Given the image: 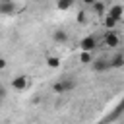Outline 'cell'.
<instances>
[{
  "label": "cell",
  "instance_id": "cell-12",
  "mask_svg": "<svg viewBox=\"0 0 124 124\" xmlns=\"http://www.w3.org/2000/svg\"><path fill=\"white\" fill-rule=\"evenodd\" d=\"M74 2L76 0H56V8L62 10V12H66V10H70L74 6Z\"/></svg>",
  "mask_w": 124,
  "mask_h": 124
},
{
  "label": "cell",
  "instance_id": "cell-8",
  "mask_svg": "<svg viewBox=\"0 0 124 124\" xmlns=\"http://www.w3.org/2000/svg\"><path fill=\"white\" fill-rule=\"evenodd\" d=\"M103 43H105V46L114 48V46H118V45H120V39H118V35H116L114 31H107V33H105V37H103Z\"/></svg>",
  "mask_w": 124,
  "mask_h": 124
},
{
  "label": "cell",
  "instance_id": "cell-5",
  "mask_svg": "<svg viewBox=\"0 0 124 124\" xmlns=\"http://www.w3.org/2000/svg\"><path fill=\"white\" fill-rule=\"evenodd\" d=\"M91 68H93V72H108L110 70V62H108V58H93V62H91Z\"/></svg>",
  "mask_w": 124,
  "mask_h": 124
},
{
  "label": "cell",
  "instance_id": "cell-1",
  "mask_svg": "<svg viewBox=\"0 0 124 124\" xmlns=\"http://www.w3.org/2000/svg\"><path fill=\"white\" fill-rule=\"evenodd\" d=\"M78 87V79H74V78H70V76H66V78H60L58 81H54L52 83V91L54 93H70V91H74Z\"/></svg>",
  "mask_w": 124,
  "mask_h": 124
},
{
  "label": "cell",
  "instance_id": "cell-10",
  "mask_svg": "<svg viewBox=\"0 0 124 124\" xmlns=\"http://www.w3.org/2000/svg\"><path fill=\"white\" fill-rule=\"evenodd\" d=\"M91 12H93V16H99V17H103L105 14H107V8H105V2H101V0H97L93 6H91Z\"/></svg>",
  "mask_w": 124,
  "mask_h": 124
},
{
  "label": "cell",
  "instance_id": "cell-17",
  "mask_svg": "<svg viewBox=\"0 0 124 124\" xmlns=\"http://www.w3.org/2000/svg\"><path fill=\"white\" fill-rule=\"evenodd\" d=\"M6 66H8V60L0 56V72H2V70H6Z\"/></svg>",
  "mask_w": 124,
  "mask_h": 124
},
{
  "label": "cell",
  "instance_id": "cell-18",
  "mask_svg": "<svg viewBox=\"0 0 124 124\" xmlns=\"http://www.w3.org/2000/svg\"><path fill=\"white\" fill-rule=\"evenodd\" d=\"M4 97H6V87L0 85V99H4Z\"/></svg>",
  "mask_w": 124,
  "mask_h": 124
},
{
  "label": "cell",
  "instance_id": "cell-2",
  "mask_svg": "<svg viewBox=\"0 0 124 124\" xmlns=\"http://www.w3.org/2000/svg\"><path fill=\"white\" fill-rule=\"evenodd\" d=\"M97 46H99V41H97L95 35H87V37H83V39L78 43V48H79L81 52H93Z\"/></svg>",
  "mask_w": 124,
  "mask_h": 124
},
{
  "label": "cell",
  "instance_id": "cell-6",
  "mask_svg": "<svg viewBox=\"0 0 124 124\" xmlns=\"http://www.w3.org/2000/svg\"><path fill=\"white\" fill-rule=\"evenodd\" d=\"M105 16H108V17H112V19L120 21V19L124 17V6H122V4H112V6L107 10V14H105Z\"/></svg>",
  "mask_w": 124,
  "mask_h": 124
},
{
  "label": "cell",
  "instance_id": "cell-7",
  "mask_svg": "<svg viewBox=\"0 0 124 124\" xmlns=\"http://www.w3.org/2000/svg\"><path fill=\"white\" fill-rule=\"evenodd\" d=\"M52 41L58 43V45H66L70 41V33L66 29H54L52 31Z\"/></svg>",
  "mask_w": 124,
  "mask_h": 124
},
{
  "label": "cell",
  "instance_id": "cell-15",
  "mask_svg": "<svg viewBox=\"0 0 124 124\" xmlns=\"http://www.w3.org/2000/svg\"><path fill=\"white\" fill-rule=\"evenodd\" d=\"M122 110H124V99H122V103H120V105H118V108H116V110H114V114H112V116H110V118H116V116H118V114H120V112H122Z\"/></svg>",
  "mask_w": 124,
  "mask_h": 124
},
{
  "label": "cell",
  "instance_id": "cell-3",
  "mask_svg": "<svg viewBox=\"0 0 124 124\" xmlns=\"http://www.w3.org/2000/svg\"><path fill=\"white\" fill-rule=\"evenodd\" d=\"M21 10H23V6H19L17 0L16 2H0V16H16Z\"/></svg>",
  "mask_w": 124,
  "mask_h": 124
},
{
  "label": "cell",
  "instance_id": "cell-21",
  "mask_svg": "<svg viewBox=\"0 0 124 124\" xmlns=\"http://www.w3.org/2000/svg\"><path fill=\"white\" fill-rule=\"evenodd\" d=\"M2 101H4V99H0V105H2Z\"/></svg>",
  "mask_w": 124,
  "mask_h": 124
},
{
  "label": "cell",
  "instance_id": "cell-16",
  "mask_svg": "<svg viewBox=\"0 0 124 124\" xmlns=\"http://www.w3.org/2000/svg\"><path fill=\"white\" fill-rule=\"evenodd\" d=\"M85 16H87V14H85V12H83V10H81V12H79V14H78V21H79V23H85V19H87V17H85Z\"/></svg>",
  "mask_w": 124,
  "mask_h": 124
},
{
  "label": "cell",
  "instance_id": "cell-9",
  "mask_svg": "<svg viewBox=\"0 0 124 124\" xmlns=\"http://www.w3.org/2000/svg\"><path fill=\"white\" fill-rule=\"evenodd\" d=\"M110 62V70H118V68H124V52H116L114 56L108 58Z\"/></svg>",
  "mask_w": 124,
  "mask_h": 124
},
{
  "label": "cell",
  "instance_id": "cell-19",
  "mask_svg": "<svg viewBox=\"0 0 124 124\" xmlns=\"http://www.w3.org/2000/svg\"><path fill=\"white\" fill-rule=\"evenodd\" d=\"M81 2H83V4H85V6H93V4H95V2H97V0H81Z\"/></svg>",
  "mask_w": 124,
  "mask_h": 124
},
{
  "label": "cell",
  "instance_id": "cell-20",
  "mask_svg": "<svg viewBox=\"0 0 124 124\" xmlns=\"http://www.w3.org/2000/svg\"><path fill=\"white\" fill-rule=\"evenodd\" d=\"M0 2H16V0H0Z\"/></svg>",
  "mask_w": 124,
  "mask_h": 124
},
{
  "label": "cell",
  "instance_id": "cell-4",
  "mask_svg": "<svg viewBox=\"0 0 124 124\" xmlns=\"http://www.w3.org/2000/svg\"><path fill=\"white\" fill-rule=\"evenodd\" d=\"M12 87H14L16 91H25V89L29 87V78H27V76H23V74H19V76L12 78Z\"/></svg>",
  "mask_w": 124,
  "mask_h": 124
},
{
  "label": "cell",
  "instance_id": "cell-11",
  "mask_svg": "<svg viewBox=\"0 0 124 124\" xmlns=\"http://www.w3.org/2000/svg\"><path fill=\"white\" fill-rule=\"evenodd\" d=\"M60 58L58 56H46L45 58V64H46V68H50V70H56V68H60Z\"/></svg>",
  "mask_w": 124,
  "mask_h": 124
},
{
  "label": "cell",
  "instance_id": "cell-13",
  "mask_svg": "<svg viewBox=\"0 0 124 124\" xmlns=\"http://www.w3.org/2000/svg\"><path fill=\"white\" fill-rule=\"evenodd\" d=\"M116 19H112V17H108V16H103V25L107 27V31H112L114 27H116Z\"/></svg>",
  "mask_w": 124,
  "mask_h": 124
},
{
  "label": "cell",
  "instance_id": "cell-14",
  "mask_svg": "<svg viewBox=\"0 0 124 124\" xmlns=\"http://www.w3.org/2000/svg\"><path fill=\"white\" fill-rule=\"evenodd\" d=\"M79 62L81 64H91L93 62V52H81L79 54Z\"/></svg>",
  "mask_w": 124,
  "mask_h": 124
}]
</instances>
